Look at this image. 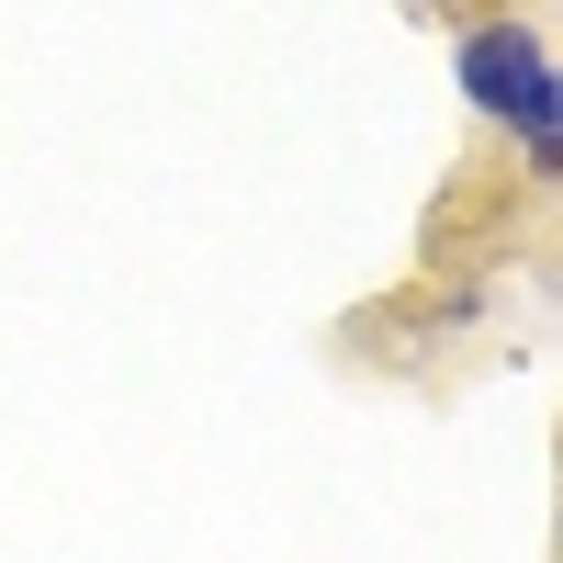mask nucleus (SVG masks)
<instances>
[{"instance_id":"obj_1","label":"nucleus","mask_w":563,"mask_h":563,"mask_svg":"<svg viewBox=\"0 0 563 563\" xmlns=\"http://www.w3.org/2000/svg\"><path fill=\"white\" fill-rule=\"evenodd\" d=\"M462 79H474V102L507 113L541 158H563V90L541 68V34L530 23H474V34H462Z\"/></svg>"}]
</instances>
